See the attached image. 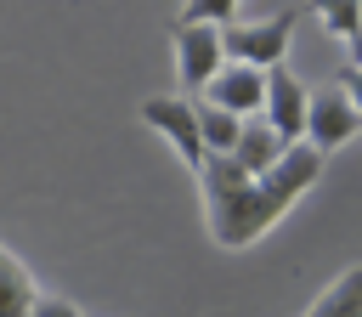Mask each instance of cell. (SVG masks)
<instances>
[{"label": "cell", "instance_id": "8fae6325", "mask_svg": "<svg viewBox=\"0 0 362 317\" xmlns=\"http://www.w3.org/2000/svg\"><path fill=\"white\" fill-rule=\"evenodd\" d=\"M198 136H204V153H209V158H232V147H238V136H243V119H232L226 108L198 102Z\"/></svg>", "mask_w": 362, "mask_h": 317}, {"label": "cell", "instance_id": "52a82bcc", "mask_svg": "<svg viewBox=\"0 0 362 317\" xmlns=\"http://www.w3.org/2000/svg\"><path fill=\"white\" fill-rule=\"evenodd\" d=\"M198 102L226 108L232 119H255V113L266 108V74H260V68H243V62H226V68L204 85V96H198Z\"/></svg>", "mask_w": 362, "mask_h": 317}, {"label": "cell", "instance_id": "2e32d148", "mask_svg": "<svg viewBox=\"0 0 362 317\" xmlns=\"http://www.w3.org/2000/svg\"><path fill=\"white\" fill-rule=\"evenodd\" d=\"M351 62H362V51H351Z\"/></svg>", "mask_w": 362, "mask_h": 317}, {"label": "cell", "instance_id": "7c38bea8", "mask_svg": "<svg viewBox=\"0 0 362 317\" xmlns=\"http://www.w3.org/2000/svg\"><path fill=\"white\" fill-rule=\"evenodd\" d=\"M317 17H322V28L334 40H345L351 51H362V6L356 0H328V6H317Z\"/></svg>", "mask_w": 362, "mask_h": 317}, {"label": "cell", "instance_id": "9a60e30c", "mask_svg": "<svg viewBox=\"0 0 362 317\" xmlns=\"http://www.w3.org/2000/svg\"><path fill=\"white\" fill-rule=\"evenodd\" d=\"M28 317H85V311H79V306H74V300H62V294H40V300H34V311H28Z\"/></svg>", "mask_w": 362, "mask_h": 317}, {"label": "cell", "instance_id": "7a4b0ae2", "mask_svg": "<svg viewBox=\"0 0 362 317\" xmlns=\"http://www.w3.org/2000/svg\"><path fill=\"white\" fill-rule=\"evenodd\" d=\"M288 40H294V11H277V17H266V23H243V17H238L232 28H221L226 62H243V68H260V74L283 68Z\"/></svg>", "mask_w": 362, "mask_h": 317}, {"label": "cell", "instance_id": "3957f363", "mask_svg": "<svg viewBox=\"0 0 362 317\" xmlns=\"http://www.w3.org/2000/svg\"><path fill=\"white\" fill-rule=\"evenodd\" d=\"M136 113H141L147 130H158V136L181 153L187 170H204L209 153H204V136H198V102H192V96H147Z\"/></svg>", "mask_w": 362, "mask_h": 317}, {"label": "cell", "instance_id": "6da1fadb", "mask_svg": "<svg viewBox=\"0 0 362 317\" xmlns=\"http://www.w3.org/2000/svg\"><path fill=\"white\" fill-rule=\"evenodd\" d=\"M198 192H204L209 232H215V243H226V249L255 243L266 226H277V221L288 215V204H283L266 181H249L232 158H204V170H198Z\"/></svg>", "mask_w": 362, "mask_h": 317}, {"label": "cell", "instance_id": "277c9868", "mask_svg": "<svg viewBox=\"0 0 362 317\" xmlns=\"http://www.w3.org/2000/svg\"><path fill=\"white\" fill-rule=\"evenodd\" d=\"M170 40H175V74H181V85L204 96V85H209V79L226 68L221 28H209V23H181V17H175Z\"/></svg>", "mask_w": 362, "mask_h": 317}, {"label": "cell", "instance_id": "ba28073f", "mask_svg": "<svg viewBox=\"0 0 362 317\" xmlns=\"http://www.w3.org/2000/svg\"><path fill=\"white\" fill-rule=\"evenodd\" d=\"M283 153H288V142H283L260 113H255V119H243V136H238V147H232V164H238L249 181H260Z\"/></svg>", "mask_w": 362, "mask_h": 317}, {"label": "cell", "instance_id": "8992f818", "mask_svg": "<svg viewBox=\"0 0 362 317\" xmlns=\"http://www.w3.org/2000/svg\"><path fill=\"white\" fill-rule=\"evenodd\" d=\"M356 130H362V113L345 102V91H339V85L311 91V108H305V147H317V153L328 158V153H334V147H345Z\"/></svg>", "mask_w": 362, "mask_h": 317}, {"label": "cell", "instance_id": "4fadbf2b", "mask_svg": "<svg viewBox=\"0 0 362 317\" xmlns=\"http://www.w3.org/2000/svg\"><path fill=\"white\" fill-rule=\"evenodd\" d=\"M181 23H209V28H232V23H238V6H232V0H192V6H181Z\"/></svg>", "mask_w": 362, "mask_h": 317}, {"label": "cell", "instance_id": "9c48e42d", "mask_svg": "<svg viewBox=\"0 0 362 317\" xmlns=\"http://www.w3.org/2000/svg\"><path fill=\"white\" fill-rule=\"evenodd\" d=\"M34 300H40V289H34L28 266L11 249H0V317H28Z\"/></svg>", "mask_w": 362, "mask_h": 317}, {"label": "cell", "instance_id": "5b68a950", "mask_svg": "<svg viewBox=\"0 0 362 317\" xmlns=\"http://www.w3.org/2000/svg\"><path fill=\"white\" fill-rule=\"evenodd\" d=\"M305 108H311V85L283 62V68H272L266 74V108H260V119L294 147V142H305Z\"/></svg>", "mask_w": 362, "mask_h": 317}, {"label": "cell", "instance_id": "30bf717a", "mask_svg": "<svg viewBox=\"0 0 362 317\" xmlns=\"http://www.w3.org/2000/svg\"><path fill=\"white\" fill-rule=\"evenodd\" d=\"M305 317H362V266L339 272V277L311 300V311H305Z\"/></svg>", "mask_w": 362, "mask_h": 317}, {"label": "cell", "instance_id": "5bb4252c", "mask_svg": "<svg viewBox=\"0 0 362 317\" xmlns=\"http://www.w3.org/2000/svg\"><path fill=\"white\" fill-rule=\"evenodd\" d=\"M334 85H339V91H345V102H351V108H356V113H362V62H345V68H339V79H334Z\"/></svg>", "mask_w": 362, "mask_h": 317}]
</instances>
